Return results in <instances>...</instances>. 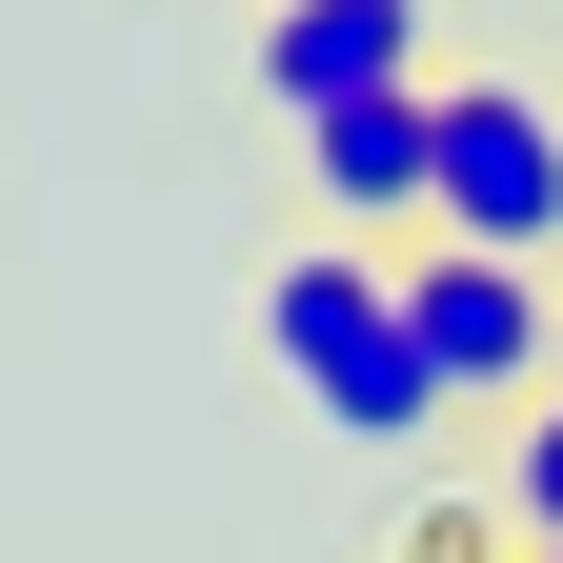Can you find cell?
Here are the masks:
<instances>
[{"label":"cell","mask_w":563,"mask_h":563,"mask_svg":"<svg viewBox=\"0 0 563 563\" xmlns=\"http://www.w3.org/2000/svg\"><path fill=\"white\" fill-rule=\"evenodd\" d=\"M262 363L302 383L342 443H422V422H443V383H422V342H402V282L363 242H282L262 262Z\"/></svg>","instance_id":"1"},{"label":"cell","mask_w":563,"mask_h":563,"mask_svg":"<svg viewBox=\"0 0 563 563\" xmlns=\"http://www.w3.org/2000/svg\"><path fill=\"white\" fill-rule=\"evenodd\" d=\"M402 282V342H422V383H443V402H543V363H563V282L543 262H483V242H402L383 262Z\"/></svg>","instance_id":"2"},{"label":"cell","mask_w":563,"mask_h":563,"mask_svg":"<svg viewBox=\"0 0 563 563\" xmlns=\"http://www.w3.org/2000/svg\"><path fill=\"white\" fill-rule=\"evenodd\" d=\"M422 121H443V201H422V242L543 262V242H563V101H543V81H422Z\"/></svg>","instance_id":"3"},{"label":"cell","mask_w":563,"mask_h":563,"mask_svg":"<svg viewBox=\"0 0 563 563\" xmlns=\"http://www.w3.org/2000/svg\"><path fill=\"white\" fill-rule=\"evenodd\" d=\"M302 201H322L363 262H402V242H422V201H443V121H422V81H402V101L302 121Z\"/></svg>","instance_id":"4"},{"label":"cell","mask_w":563,"mask_h":563,"mask_svg":"<svg viewBox=\"0 0 563 563\" xmlns=\"http://www.w3.org/2000/svg\"><path fill=\"white\" fill-rule=\"evenodd\" d=\"M402 81H422V0H282V21H262V101H282V141L342 121V101H402Z\"/></svg>","instance_id":"5"},{"label":"cell","mask_w":563,"mask_h":563,"mask_svg":"<svg viewBox=\"0 0 563 563\" xmlns=\"http://www.w3.org/2000/svg\"><path fill=\"white\" fill-rule=\"evenodd\" d=\"M483 504H504V543H523V563H563V402H523V422H504V483H483Z\"/></svg>","instance_id":"6"},{"label":"cell","mask_w":563,"mask_h":563,"mask_svg":"<svg viewBox=\"0 0 563 563\" xmlns=\"http://www.w3.org/2000/svg\"><path fill=\"white\" fill-rule=\"evenodd\" d=\"M383 563H504V504H422V523H402Z\"/></svg>","instance_id":"7"},{"label":"cell","mask_w":563,"mask_h":563,"mask_svg":"<svg viewBox=\"0 0 563 563\" xmlns=\"http://www.w3.org/2000/svg\"><path fill=\"white\" fill-rule=\"evenodd\" d=\"M543 402H563V363H543Z\"/></svg>","instance_id":"8"}]
</instances>
